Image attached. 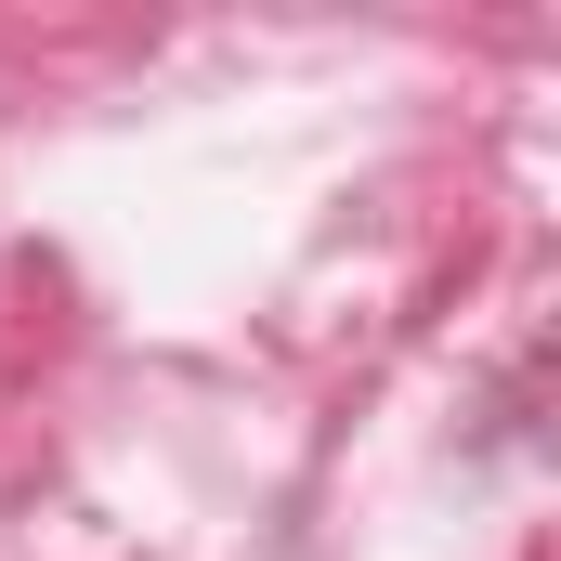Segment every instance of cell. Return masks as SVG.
Masks as SVG:
<instances>
[]
</instances>
